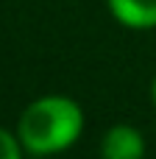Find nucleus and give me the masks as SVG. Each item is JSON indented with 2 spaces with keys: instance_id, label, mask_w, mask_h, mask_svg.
<instances>
[{
  "instance_id": "39448f33",
  "label": "nucleus",
  "mask_w": 156,
  "mask_h": 159,
  "mask_svg": "<svg viewBox=\"0 0 156 159\" xmlns=\"http://www.w3.org/2000/svg\"><path fill=\"white\" fill-rule=\"evenodd\" d=\"M151 98H154V103H156V81H154V87H151Z\"/></svg>"
},
{
  "instance_id": "7ed1b4c3",
  "label": "nucleus",
  "mask_w": 156,
  "mask_h": 159,
  "mask_svg": "<svg viewBox=\"0 0 156 159\" xmlns=\"http://www.w3.org/2000/svg\"><path fill=\"white\" fill-rule=\"evenodd\" d=\"M109 11L126 28H156V0H106Z\"/></svg>"
},
{
  "instance_id": "20e7f679",
  "label": "nucleus",
  "mask_w": 156,
  "mask_h": 159,
  "mask_svg": "<svg viewBox=\"0 0 156 159\" xmlns=\"http://www.w3.org/2000/svg\"><path fill=\"white\" fill-rule=\"evenodd\" d=\"M0 159H22V145L8 129H0Z\"/></svg>"
},
{
  "instance_id": "f257e3e1",
  "label": "nucleus",
  "mask_w": 156,
  "mask_h": 159,
  "mask_svg": "<svg viewBox=\"0 0 156 159\" xmlns=\"http://www.w3.org/2000/svg\"><path fill=\"white\" fill-rule=\"evenodd\" d=\"M84 112L67 95H42L31 101L17 120V140L31 157H53L78 143Z\"/></svg>"
},
{
  "instance_id": "f03ea898",
  "label": "nucleus",
  "mask_w": 156,
  "mask_h": 159,
  "mask_svg": "<svg viewBox=\"0 0 156 159\" xmlns=\"http://www.w3.org/2000/svg\"><path fill=\"white\" fill-rule=\"evenodd\" d=\"M145 157V140L140 129L128 123L112 126L100 140V159H142Z\"/></svg>"
},
{
  "instance_id": "423d86ee",
  "label": "nucleus",
  "mask_w": 156,
  "mask_h": 159,
  "mask_svg": "<svg viewBox=\"0 0 156 159\" xmlns=\"http://www.w3.org/2000/svg\"><path fill=\"white\" fill-rule=\"evenodd\" d=\"M31 159H47V157H31Z\"/></svg>"
}]
</instances>
